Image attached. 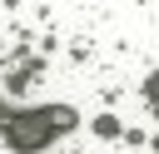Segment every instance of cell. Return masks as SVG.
Returning <instances> with one entry per match:
<instances>
[{
    "instance_id": "cell-1",
    "label": "cell",
    "mask_w": 159,
    "mask_h": 154,
    "mask_svg": "<svg viewBox=\"0 0 159 154\" xmlns=\"http://www.w3.org/2000/svg\"><path fill=\"white\" fill-rule=\"evenodd\" d=\"M75 124H80V114H75L70 104L20 109V114H10V119H5V144H10L15 154H40L55 134H65V129H75Z\"/></svg>"
}]
</instances>
